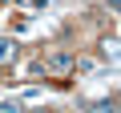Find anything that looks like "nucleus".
I'll return each instance as SVG.
<instances>
[{
	"label": "nucleus",
	"instance_id": "f257e3e1",
	"mask_svg": "<svg viewBox=\"0 0 121 113\" xmlns=\"http://www.w3.org/2000/svg\"><path fill=\"white\" fill-rule=\"evenodd\" d=\"M44 69L65 73V69H73V56H69V52H56V56H48V61H44Z\"/></svg>",
	"mask_w": 121,
	"mask_h": 113
},
{
	"label": "nucleus",
	"instance_id": "f03ea898",
	"mask_svg": "<svg viewBox=\"0 0 121 113\" xmlns=\"http://www.w3.org/2000/svg\"><path fill=\"white\" fill-rule=\"evenodd\" d=\"M16 61V44L12 40H0V65H12Z\"/></svg>",
	"mask_w": 121,
	"mask_h": 113
},
{
	"label": "nucleus",
	"instance_id": "7ed1b4c3",
	"mask_svg": "<svg viewBox=\"0 0 121 113\" xmlns=\"http://www.w3.org/2000/svg\"><path fill=\"white\" fill-rule=\"evenodd\" d=\"M101 48H105V56H109V61H117V40H113V36H109V40H105Z\"/></svg>",
	"mask_w": 121,
	"mask_h": 113
},
{
	"label": "nucleus",
	"instance_id": "20e7f679",
	"mask_svg": "<svg viewBox=\"0 0 121 113\" xmlns=\"http://www.w3.org/2000/svg\"><path fill=\"white\" fill-rule=\"evenodd\" d=\"M97 113H117V105H113V101H101V105H97Z\"/></svg>",
	"mask_w": 121,
	"mask_h": 113
},
{
	"label": "nucleus",
	"instance_id": "39448f33",
	"mask_svg": "<svg viewBox=\"0 0 121 113\" xmlns=\"http://www.w3.org/2000/svg\"><path fill=\"white\" fill-rule=\"evenodd\" d=\"M0 113H20V109L16 105H0Z\"/></svg>",
	"mask_w": 121,
	"mask_h": 113
}]
</instances>
